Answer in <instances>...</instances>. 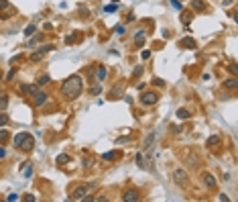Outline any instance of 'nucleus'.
I'll list each match as a JSON object with an SVG mask.
<instances>
[{
	"mask_svg": "<svg viewBox=\"0 0 238 202\" xmlns=\"http://www.w3.org/2000/svg\"><path fill=\"white\" fill-rule=\"evenodd\" d=\"M8 106V94H0V110H4Z\"/></svg>",
	"mask_w": 238,
	"mask_h": 202,
	"instance_id": "19",
	"label": "nucleus"
},
{
	"mask_svg": "<svg viewBox=\"0 0 238 202\" xmlns=\"http://www.w3.org/2000/svg\"><path fill=\"white\" fill-rule=\"evenodd\" d=\"M191 8H193V10H204L206 2H204V0H191Z\"/></svg>",
	"mask_w": 238,
	"mask_h": 202,
	"instance_id": "15",
	"label": "nucleus"
},
{
	"mask_svg": "<svg viewBox=\"0 0 238 202\" xmlns=\"http://www.w3.org/2000/svg\"><path fill=\"white\" fill-rule=\"evenodd\" d=\"M49 51H53V45H45V47H41L39 51L31 53V61H39V59H43L45 53H49Z\"/></svg>",
	"mask_w": 238,
	"mask_h": 202,
	"instance_id": "6",
	"label": "nucleus"
},
{
	"mask_svg": "<svg viewBox=\"0 0 238 202\" xmlns=\"http://www.w3.org/2000/svg\"><path fill=\"white\" fill-rule=\"evenodd\" d=\"M177 116H179L181 121H187L191 114H189V110H187V108H179V110H177Z\"/></svg>",
	"mask_w": 238,
	"mask_h": 202,
	"instance_id": "18",
	"label": "nucleus"
},
{
	"mask_svg": "<svg viewBox=\"0 0 238 202\" xmlns=\"http://www.w3.org/2000/svg\"><path fill=\"white\" fill-rule=\"evenodd\" d=\"M116 155H118L116 151H108V153H104L102 157H104V159H114V157H116Z\"/></svg>",
	"mask_w": 238,
	"mask_h": 202,
	"instance_id": "29",
	"label": "nucleus"
},
{
	"mask_svg": "<svg viewBox=\"0 0 238 202\" xmlns=\"http://www.w3.org/2000/svg\"><path fill=\"white\" fill-rule=\"evenodd\" d=\"M20 92H23V94H35V92H37V86L24 84V86H20Z\"/></svg>",
	"mask_w": 238,
	"mask_h": 202,
	"instance_id": "16",
	"label": "nucleus"
},
{
	"mask_svg": "<svg viewBox=\"0 0 238 202\" xmlns=\"http://www.w3.org/2000/svg\"><path fill=\"white\" fill-rule=\"evenodd\" d=\"M6 200H10V202H12V200H19V196H16V194H8V196H6Z\"/></svg>",
	"mask_w": 238,
	"mask_h": 202,
	"instance_id": "37",
	"label": "nucleus"
},
{
	"mask_svg": "<svg viewBox=\"0 0 238 202\" xmlns=\"http://www.w3.org/2000/svg\"><path fill=\"white\" fill-rule=\"evenodd\" d=\"M181 20H183V25H189V20H191V12H189V10H183Z\"/></svg>",
	"mask_w": 238,
	"mask_h": 202,
	"instance_id": "21",
	"label": "nucleus"
},
{
	"mask_svg": "<svg viewBox=\"0 0 238 202\" xmlns=\"http://www.w3.org/2000/svg\"><path fill=\"white\" fill-rule=\"evenodd\" d=\"M96 80L98 82H104V80H106V68H104V65H100V68L96 69Z\"/></svg>",
	"mask_w": 238,
	"mask_h": 202,
	"instance_id": "13",
	"label": "nucleus"
},
{
	"mask_svg": "<svg viewBox=\"0 0 238 202\" xmlns=\"http://www.w3.org/2000/svg\"><path fill=\"white\" fill-rule=\"evenodd\" d=\"M173 182L177 184V186L185 188L187 184H189V176H187L185 169H175V172H173Z\"/></svg>",
	"mask_w": 238,
	"mask_h": 202,
	"instance_id": "3",
	"label": "nucleus"
},
{
	"mask_svg": "<svg viewBox=\"0 0 238 202\" xmlns=\"http://www.w3.org/2000/svg\"><path fill=\"white\" fill-rule=\"evenodd\" d=\"M155 86H165V82H163V80H159V78H157V80H155Z\"/></svg>",
	"mask_w": 238,
	"mask_h": 202,
	"instance_id": "38",
	"label": "nucleus"
},
{
	"mask_svg": "<svg viewBox=\"0 0 238 202\" xmlns=\"http://www.w3.org/2000/svg\"><path fill=\"white\" fill-rule=\"evenodd\" d=\"M49 82H51V78L45 74V76H41V78H39V82H37V84H39V86H47Z\"/></svg>",
	"mask_w": 238,
	"mask_h": 202,
	"instance_id": "23",
	"label": "nucleus"
},
{
	"mask_svg": "<svg viewBox=\"0 0 238 202\" xmlns=\"http://www.w3.org/2000/svg\"><path fill=\"white\" fill-rule=\"evenodd\" d=\"M33 102H35V106H43V104L47 102V94L41 92V90H37V92L33 94Z\"/></svg>",
	"mask_w": 238,
	"mask_h": 202,
	"instance_id": "7",
	"label": "nucleus"
},
{
	"mask_svg": "<svg viewBox=\"0 0 238 202\" xmlns=\"http://www.w3.org/2000/svg\"><path fill=\"white\" fill-rule=\"evenodd\" d=\"M179 47H183V49H193V47H195V41L191 39V37H183V39L179 41Z\"/></svg>",
	"mask_w": 238,
	"mask_h": 202,
	"instance_id": "11",
	"label": "nucleus"
},
{
	"mask_svg": "<svg viewBox=\"0 0 238 202\" xmlns=\"http://www.w3.org/2000/svg\"><path fill=\"white\" fill-rule=\"evenodd\" d=\"M228 72H230L232 76H236V74H238V68H236V64H230V65H228Z\"/></svg>",
	"mask_w": 238,
	"mask_h": 202,
	"instance_id": "30",
	"label": "nucleus"
},
{
	"mask_svg": "<svg viewBox=\"0 0 238 202\" xmlns=\"http://www.w3.org/2000/svg\"><path fill=\"white\" fill-rule=\"evenodd\" d=\"M224 88H228V90H236L238 88V80L236 78H230L224 82Z\"/></svg>",
	"mask_w": 238,
	"mask_h": 202,
	"instance_id": "14",
	"label": "nucleus"
},
{
	"mask_svg": "<svg viewBox=\"0 0 238 202\" xmlns=\"http://www.w3.org/2000/svg\"><path fill=\"white\" fill-rule=\"evenodd\" d=\"M4 155H6V151H4L2 147H0V157H4Z\"/></svg>",
	"mask_w": 238,
	"mask_h": 202,
	"instance_id": "41",
	"label": "nucleus"
},
{
	"mask_svg": "<svg viewBox=\"0 0 238 202\" xmlns=\"http://www.w3.org/2000/svg\"><path fill=\"white\" fill-rule=\"evenodd\" d=\"M141 41H145V31H136V35H134V43H136V47H141Z\"/></svg>",
	"mask_w": 238,
	"mask_h": 202,
	"instance_id": "17",
	"label": "nucleus"
},
{
	"mask_svg": "<svg viewBox=\"0 0 238 202\" xmlns=\"http://www.w3.org/2000/svg\"><path fill=\"white\" fill-rule=\"evenodd\" d=\"M35 31H37V27H35V25H29V27H24V35H27V37L35 35Z\"/></svg>",
	"mask_w": 238,
	"mask_h": 202,
	"instance_id": "24",
	"label": "nucleus"
},
{
	"mask_svg": "<svg viewBox=\"0 0 238 202\" xmlns=\"http://www.w3.org/2000/svg\"><path fill=\"white\" fill-rule=\"evenodd\" d=\"M155 139H157V133H155V131L147 135L145 141H142V151H149V149L153 147V143H155Z\"/></svg>",
	"mask_w": 238,
	"mask_h": 202,
	"instance_id": "8",
	"label": "nucleus"
},
{
	"mask_svg": "<svg viewBox=\"0 0 238 202\" xmlns=\"http://www.w3.org/2000/svg\"><path fill=\"white\" fill-rule=\"evenodd\" d=\"M55 161H57L59 165H65V163L69 161V155H65V153H63V155H57V159H55Z\"/></svg>",
	"mask_w": 238,
	"mask_h": 202,
	"instance_id": "22",
	"label": "nucleus"
},
{
	"mask_svg": "<svg viewBox=\"0 0 238 202\" xmlns=\"http://www.w3.org/2000/svg\"><path fill=\"white\" fill-rule=\"evenodd\" d=\"M100 92H102V88H100V86H92V88H90V94H92V96H98Z\"/></svg>",
	"mask_w": 238,
	"mask_h": 202,
	"instance_id": "26",
	"label": "nucleus"
},
{
	"mask_svg": "<svg viewBox=\"0 0 238 202\" xmlns=\"http://www.w3.org/2000/svg\"><path fill=\"white\" fill-rule=\"evenodd\" d=\"M31 176H33V165H29V168L24 165V178H31Z\"/></svg>",
	"mask_w": 238,
	"mask_h": 202,
	"instance_id": "32",
	"label": "nucleus"
},
{
	"mask_svg": "<svg viewBox=\"0 0 238 202\" xmlns=\"http://www.w3.org/2000/svg\"><path fill=\"white\" fill-rule=\"evenodd\" d=\"M92 188H94V184H92V182H90V184H86V186H78V188H75V190H73V192H71V196H69V200H82V198L86 196V194L90 192Z\"/></svg>",
	"mask_w": 238,
	"mask_h": 202,
	"instance_id": "4",
	"label": "nucleus"
},
{
	"mask_svg": "<svg viewBox=\"0 0 238 202\" xmlns=\"http://www.w3.org/2000/svg\"><path fill=\"white\" fill-rule=\"evenodd\" d=\"M12 78H15V69H10L8 74H6V80H8V82H12Z\"/></svg>",
	"mask_w": 238,
	"mask_h": 202,
	"instance_id": "36",
	"label": "nucleus"
},
{
	"mask_svg": "<svg viewBox=\"0 0 238 202\" xmlns=\"http://www.w3.org/2000/svg\"><path fill=\"white\" fill-rule=\"evenodd\" d=\"M138 198H141V196H138L136 190H126V192L122 194V200H124V202H136Z\"/></svg>",
	"mask_w": 238,
	"mask_h": 202,
	"instance_id": "10",
	"label": "nucleus"
},
{
	"mask_svg": "<svg viewBox=\"0 0 238 202\" xmlns=\"http://www.w3.org/2000/svg\"><path fill=\"white\" fill-rule=\"evenodd\" d=\"M171 4H173V8H177V10H181V8H183L181 0H171Z\"/></svg>",
	"mask_w": 238,
	"mask_h": 202,
	"instance_id": "31",
	"label": "nucleus"
},
{
	"mask_svg": "<svg viewBox=\"0 0 238 202\" xmlns=\"http://www.w3.org/2000/svg\"><path fill=\"white\" fill-rule=\"evenodd\" d=\"M116 10H118L116 4H108V6H104V12H116Z\"/></svg>",
	"mask_w": 238,
	"mask_h": 202,
	"instance_id": "25",
	"label": "nucleus"
},
{
	"mask_svg": "<svg viewBox=\"0 0 238 202\" xmlns=\"http://www.w3.org/2000/svg\"><path fill=\"white\" fill-rule=\"evenodd\" d=\"M208 145H210V147H216V145H220V137H218V135H212V137L208 139Z\"/></svg>",
	"mask_w": 238,
	"mask_h": 202,
	"instance_id": "20",
	"label": "nucleus"
},
{
	"mask_svg": "<svg viewBox=\"0 0 238 202\" xmlns=\"http://www.w3.org/2000/svg\"><path fill=\"white\" fill-rule=\"evenodd\" d=\"M6 123H8V116H6V114H0V127L6 125Z\"/></svg>",
	"mask_w": 238,
	"mask_h": 202,
	"instance_id": "34",
	"label": "nucleus"
},
{
	"mask_svg": "<svg viewBox=\"0 0 238 202\" xmlns=\"http://www.w3.org/2000/svg\"><path fill=\"white\" fill-rule=\"evenodd\" d=\"M218 198H220V200H222V202H228V200H230V198H228V196H224V194H220Z\"/></svg>",
	"mask_w": 238,
	"mask_h": 202,
	"instance_id": "39",
	"label": "nucleus"
},
{
	"mask_svg": "<svg viewBox=\"0 0 238 202\" xmlns=\"http://www.w3.org/2000/svg\"><path fill=\"white\" fill-rule=\"evenodd\" d=\"M157 102H159V94L157 92H145L141 96V104H145V106H155Z\"/></svg>",
	"mask_w": 238,
	"mask_h": 202,
	"instance_id": "5",
	"label": "nucleus"
},
{
	"mask_svg": "<svg viewBox=\"0 0 238 202\" xmlns=\"http://www.w3.org/2000/svg\"><path fill=\"white\" fill-rule=\"evenodd\" d=\"M82 90H83L82 76H69L63 84H61V94H63L65 98H69V100H75L79 94H82Z\"/></svg>",
	"mask_w": 238,
	"mask_h": 202,
	"instance_id": "1",
	"label": "nucleus"
},
{
	"mask_svg": "<svg viewBox=\"0 0 238 202\" xmlns=\"http://www.w3.org/2000/svg\"><path fill=\"white\" fill-rule=\"evenodd\" d=\"M6 139H8V131H6V129H2V131H0V143H4Z\"/></svg>",
	"mask_w": 238,
	"mask_h": 202,
	"instance_id": "27",
	"label": "nucleus"
},
{
	"mask_svg": "<svg viewBox=\"0 0 238 202\" xmlns=\"http://www.w3.org/2000/svg\"><path fill=\"white\" fill-rule=\"evenodd\" d=\"M141 57H142V59H149V57H151V51H149V49L141 51Z\"/></svg>",
	"mask_w": 238,
	"mask_h": 202,
	"instance_id": "33",
	"label": "nucleus"
},
{
	"mask_svg": "<svg viewBox=\"0 0 238 202\" xmlns=\"http://www.w3.org/2000/svg\"><path fill=\"white\" fill-rule=\"evenodd\" d=\"M114 31H116L118 35H124V33H126V31H124V27H122V25H116V29H114Z\"/></svg>",
	"mask_w": 238,
	"mask_h": 202,
	"instance_id": "35",
	"label": "nucleus"
},
{
	"mask_svg": "<svg viewBox=\"0 0 238 202\" xmlns=\"http://www.w3.org/2000/svg\"><path fill=\"white\" fill-rule=\"evenodd\" d=\"M147 161H149V159H147L142 153H136V165H138L141 169H153V165H149Z\"/></svg>",
	"mask_w": 238,
	"mask_h": 202,
	"instance_id": "9",
	"label": "nucleus"
},
{
	"mask_svg": "<svg viewBox=\"0 0 238 202\" xmlns=\"http://www.w3.org/2000/svg\"><path fill=\"white\" fill-rule=\"evenodd\" d=\"M204 184L212 190V188H216V178L212 176V173H204Z\"/></svg>",
	"mask_w": 238,
	"mask_h": 202,
	"instance_id": "12",
	"label": "nucleus"
},
{
	"mask_svg": "<svg viewBox=\"0 0 238 202\" xmlns=\"http://www.w3.org/2000/svg\"><path fill=\"white\" fill-rule=\"evenodd\" d=\"M141 74H142V65H136V68H134V72H132V78H138Z\"/></svg>",
	"mask_w": 238,
	"mask_h": 202,
	"instance_id": "28",
	"label": "nucleus"
},
{
	"mask_svg": "<svg viewBox=\"0 0 238 202\" xmlns=\"http://www.w3.org/2000/svg\"><path fill=\"white\" fill-rule=\"evenodd\" d=\"M15 147H19V149H24V151H31V149L35 147V137L33 135H29V133H19V135H15Z\"/></svg>",
	"mask_w": 238,
	"mask_h": 202,
	"instance_id": "2",
	"label": "nucleus"
},
{
	"mask_svg": "<svg viewBox=\"0 0 238 202\" xmlns=\"http://www.w3.org/2000/svg\"><path fill=\"white\" fill-rule=\"evenodd\" d=\"M230 4H232V0H224L222 2V6H230Z\"/></svg>",
	"mask_w": 238,
	"mask_h": 202,
	"instance_id": "40",
	"label": "nucleus"
}]
</instances>
